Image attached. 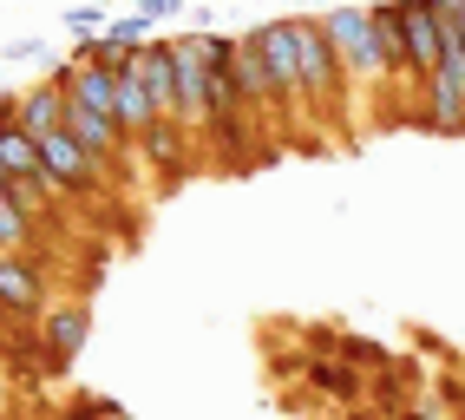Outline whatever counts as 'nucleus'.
<instances>
[{
	"mask_svg": "<svg viewBox=\"0 0 465 420\" xmlns=\"http://www.w3.org/2000/svg\"><path fill=\"white\" fill-rule=\"evenodd\" d=\"M66 26H73L79 40H99L112 20H105V7H92V0H85V7H73V14H66Z\"/></svg>",
	"mask_w": 465,
	"mask_h": 420,
	"instance_id": "nucleus-19",
	"label": "nucleus"
},
{
	"mask_svg": "<svg viewBox=\"0 0 465 420\" xmlns=\"http://www.w3.org/2000/svg\"><path fill=\"white\" fill-rule=\"evenodd\" d=\"M144 34H151V20H144V14H118L99 40H105V46H118V53H138V46H144Z\"/></svg>",
	"mask_w": 465,
	"mask_h": 420,
	"instance_id": "nucleus-17",
	"label": "nucleus"
},
{
	"mask_svg": "<svg viewBox=\"0 0 465 420\" xmlns=\"http://www.w3.org/2000/svg\"><path fill=\"white\" fill-rule=\"evenodd\" d=\"M34 244H40L34 204H26V191H7V197H0V256H20V250H34Z\"/></svg>",
	"mask_w": 465,
	"mask_h": 420,
	"instance_id": "nucleus-14",
	"label": "nucleus"
},
{
	"mask_svg": "<svg viewBox=\"0 0 465 420\" xmlns=\"http://www.w3.org/2000/svg\"><path fill=\"white\" fill-rule=\"evenodd\" d=\"M400 7V73L407 79H426L440 66V0H393Z\"/></svg>",
	"mask_w": 465,
	"mask_h": 420,
	"instance_id": "nucleus-4",
	"label": "nucleus"
},
{
	"mask_svg": "<svg viewBox=\"0 0 465 420\" xmlns=\"http://www.w3.org/2000/svg\"><path fill=\"white\" fill-rule=\"evenodd\" d=\"M40 165H46L53 185H66V197H85V191H99V185H105V165L92 158L66 125H59L53 138H40Z\"/></svg>",
	"mask_w": 465,
	"mask_h": 420,
	"instance_id": "nucleus-6",
	"label": "nucleus"
},
{
	"mask_svg": "<svg viewBox=\"0 0 465 420\" xmlns=\"http://www.w3.org/2000/svg\"><path fill=\"white\" fill-rule=\"evenodd\" d=\"M138 14H144L151 26H158V20H171V14H177V0H144V7H138Z\"/></svg>",
	"mask_w": 465,
	"mask_h": 420,
	"instance_id": "nucleus-20",
	"label": "nucleus"
},
{
	"mask_svg": "<svg viewBox=\"0 0 465 420\" xmlns=\"http://www.w3.org/2000/svg\"><path fill=\"white\" fill-rule=\"evenodd\" d=\"M322 26H328V40L341 53V66H348V79H393V59L381 46L374 7H334V14H322Z\"/></svg>",
	"mask_w": 465,
	"mask_h": 420,
	"instance_id": "nucleus-2",
	"label": "nucleus"
},
{
	"mask_svg": "<svg viewBox=\"0 0 465 420\" xmlns=\"http://www.w3.org/2000/svg\"><path fill=\"white\" fill-rule=\"evenodd\" d=\"M132 66H138V79H144L151 105H158L164 118H177V53H171V40H144Z\"/></svg>",
	"mask_w": 465,
	"mask_h": 420,
	"instance_id": "nucleus-10",
	"label": "nucleus"
},
{
	"mask_svg": "<svg viewBox=\"0 0 465 420\" xmlns=\"http://www.w3.org/2000/svg\"><path fill=\"white\" fill-rule=\"evenodd\" d=\"M85 328H92V309H85V303H46L40 335H46V362H53V375L85 348Z\"/></svg>",
	"mask_w": 465,
	"mask_h": 420,
	"instance_id": "nucleus-9",
	"label": "nucleus"
},
{
	"mask_svg": "<svg viewBox=\"0 0 465 420\" xmlns=\"http://www.w3.org/2000/svg\"><path fill=\"white\" fill-rule=\"evenodd\" d=\"M230 73H236V93H242V105H250V112H269V105H275V85H269V66H262L256 40H236Z\"/></svg>",
	"mask_w": 465,
	"mask_h": 420,
	"instance_id": "nucleus-13",
	"label": "nucleus"
},
{
	"mask_svg": "<svg viewBox=\"0 0 465 420\" xmlns=\"http://www.w3.org/2000/svg\"><path fill=\"white\" fill-rule=\"evenodd\" d=\"M177 53V125H191L197 138L210 132V66H203V34L171 40Z\"/></svg>",
	"mask_w": 465,
	"mask_h": 420,
	"instance_id": "nucleus-5",
	"label": "nucleus"
},
{
	"mask_svg": "<svg viewBox=\"0 0 465 420\" xmlns=\"http://www.w3.org/2000/svg\"><path fill=\"white\" fill-rule=\"evenodd\" d=\"M59 125H66V85H59V79H40L34 93L20 99V132H26V138H53Z\"/></svg>",
	"mask_w": 465,
	"mask_h": 420,
	"instance_id": "nucleus-12",
	"label": "nucleus"
},
{
	"mask_svg": "<svg viewBox=\"0 0 465 420\" xmlns=\"http://www.w3.org/2000/svg\"><path fill=\"white\" fill-rule=\"evenodd\" d=\"M132 152H138L151 171H164V185H177V177L191 171V158H197V132L177 125V118H158V125H144V132L132 138Z\"/></svg>",
	"mask_w": 465,
	"mask_h": 420,
	"instance_id": "nucleus-7",
	"label": "nucleus"
},
{
	"mask_svg": "<svg viewBox=\"0 0 465 420\" xmlns=\"http://www.w3.org/2000/svg\"><path fill=\"white\" fill-rule=\"evenodd\" d=\"M250 40H256V53H262V66H269L275 105H302V59H295V34H289V20L262 26V34H250Z\"/></svg>",
	"mask_w": 465,
	"mask_h": 420,
	"instance_id": "nucleus-8",
	"label": "nucleus"
},
{
	"mask_svg": "<svg viewBox=\"0 0 465 420\" xmlns=\"http://www.w3.org/2000/svg\"><path fill=\"white\" fill-rule=\"evenodd\" d=\"M0 171H7V185H34V177L46 171L40 165V138H26L20 125H0Z\"/></svg>",
	"mask_w": 465,
	"mask_h": 420,
	"instance_id": "nucleus-15",
	"label": "nucleus"
},
{
	"mask_svg": "<svg viewBox=\"0 0 465 420\" xmlns=\"http://www.w3.org/2000/svg\"><path fill=\"white\" fill-rule=\"evenodd\" d=\"M308 381H315L322 395H341V401H354V395H361V381L341 368V355H334V362H308Z\"/></svg>",
	"mask_w": 465,
	"mask_h": 420,
	"instance_id": "nucleus-16",
	"label": "nucleus"
},
{
	"mask_svg": "<svg viewBox=\"0 0 465 420\" xmlns=\"http://www.w3.org/2000/svg\"><path fill=\"white\" fill-rule=\"evenodd\" d=\"M289 34H295V59H302V105L334 112L341 105V85H348V66H341L322 14H289Z\"/></svg>",
	"mask_w": 465,
	"mask_h": 420,
	"instance_id": "nucleus-1",
	"label": "nucleus"
},
{
	"mask_svg": "<svg viewBox=\"0 0 465 420\" xmlns=\"http://www.w3.org/2000/svg\"><path fill=\"white\" fill-rule=\"evenodd\" d=\"M334 355H341V362H361V368H381V362H387V348H381V342H361V335H341Z\"/></svg>",
	"mask_w": 465,
	"mask_h": 420,
	"instance_id": "nucleus-18",
	"label": "nucleus"
},
{
	"mask_svg": "<svg viewBox=\"0 0 465 420\" xmlns=\"http://www.w3.org/2000/svg\"><path fill=\"white\" fill-rule=\"evenodd\" d=\"M46 315V256L20 250L0 256V322H40Z\"/></svg>",
	"mask_w": 465,
	"mask_h": 420,
	"instance_id": "nucleus-3",
	"label": "nucleus"
},
{
	"mask_svg": "<svg viewBox=\"0 0 465 420\" xmlns=\"http://www.w3.org/2000/svg\"><path fill=\"white\" fill-rule=\"evenodd\" d=\"M112 118H118V132L125 138H138L144 125H158V105H151V93H144V79H138V66H125V73H112Z\"/></svg>",
	"mask_w": 465,
	"mask_h": 420,
	"instance_id": "nucleus-11",
	"label": "nucleus"
}]
</instances>
